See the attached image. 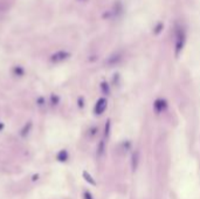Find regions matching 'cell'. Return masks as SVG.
<instances>
[{"instance_id":"1","label":"cell","mask_w":200,"mask_h":199,"mask_svg":"<svg viewBox=\"0 0 200 199\" xmlns=\"http://www.w3.org/2000/svg\"><path fill=\"white\" fill-rule=\"evenodd\" d=\"M176 38H177V40H176V54L178 55L179 52L183 49L185 42V32L183 29V27H176Z\"/></svg>"},{"instance_id":"2","label":"cell","mask_w":200,"mask_h":199,"mask_svg":"<svg viewBox=\"0 0 200 199\" xmlns=\"http://www.w3.org/2000/svg\"><path fill=\"white\" fill-rule=\"evenodd\" d=\"M105 108H107V101H105L104 99H101L98 102H97V105H96V109H95V111H96V114H102L103 111L105 110Z\"/></svg>"},{"instance_id":"3","label":"cell","mask_w":200,"mask_h":199,"mask_svg":"<svg viewBox=\"0 0 200 199\" xmlns=\"http://www.w3.org/2000/svg\"><path fill=\"white\" fill-rule=\"evenodd\" d=\"M137 164H138V152L133 153V157H132V170H133V171L136 170Z\"/></svg>"},{"instance_id":"4","label":"cell","mask_w":200,"mask_h":199,"mask_svg":"<svg viewBox=\"0 0 200 199\" xmlns=\"http://www.w3.org/2000/svg\"><path fill=\"white\" fill-rule=\"evenodd\" d=\"M83 177L84 178H85V180H87V182H89L90 184H91V185H96V183H95V180L93 178H91V177H90V175L88 172H87V171H83Z\"/></svg>"},{"instance_id":"5","label":"cell","mask_w":200,"mask_h":199,"mask_svg":"<svg viewBox=\"0 0 200 199\" xmlns=\"http://www.w3.org/2000/svg\"><path fill=\"white\" fill-rule=\"evenodd\" d=\"M59 161H61V162H64L66 159H67V152L66 151H62L60 155H59Z\"/></svg>"},{"instance_id":"6","label":"cell","mask_w":200,"mask_h":199,"mask_svg":"<svg viewBox=\"0 0 200 199\" xmlns=\"http://www.w3.org/2000/svg\"><path fill=\"white\" fill-rule=\"evenodd\" d=\"M84 199H93V197L89 192H84Z\"/></svg>"}]
</instances>
